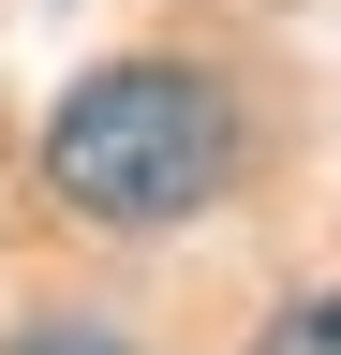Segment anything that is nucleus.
Wrapping results in <instances>:
<instances>
[{"mask_svg":"<svg viewBox=\"0 0 341 355\" xmlns=\"http://www.w3.org/2000/svg\"><path fill=\"white\" fill-rule=\"evenodd\" d=\"M0 355H134V340H119V326H90V311H45V326H15Z\"/></svg>","mask_w":341,"mask_h":355,"instance_id":"7ed1b4c3","label":"nucleus"},{"mask_svg":"<svg viewBox=\"0 0 341 355\" xmlns=\"http://www.w3.org/2000/svg\"><path fill=\"white\" fill-rule=\"evenodd\" d=\"M252 355H341V282H312V296H282L267 326H252Z\"/></svg>","mask_w":341,"mask_h":355,"instance_id":"f03ea898","label":"nucleus"},{"mask_svg":"<svg viewBox=\"0 0 341 355\" xmlns=\"http://www.w3.org/2000/svg\"><path fill=\"white\" fill-rule=\"evenodd\" d=\"M45 193L104 237H163V222L238 193V104L223 74L178 60V44H134V60L74 74L45 104Z\"/></svg>","mask_w":341,"mask_h":355,"instance_id":"f257e3e1","label":"nucleus"}]
</instances>
